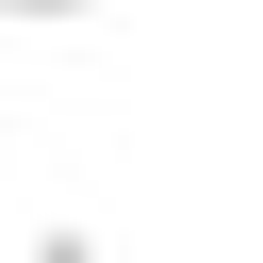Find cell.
<instances>
[{
	"instance_id": "1",
	"label": "cell",
	"mask_w": 263,
	"mask_h": 263,
	"mask_svg": "<svg viewBox=\"0 0 263 263\" xmlns=\"http://www.w3.org/2000/svg\"><path fill=\"white\" fill-rule=\"evenodd\" d=\"M33 263H115V247H99L82 214H49V230H33Z\"/></svg>"
},
{
	"instance_id": "2",
	"label": "cell",
	"mask_w": 263,
	"mask_h": 263,
	"mask_svg": "<svg viewBox=\"0 0 263 263\" xmlns=\"http://www.w3.org/2000/svg\"><path fill=\"white\" fill-rule=\"evenodd\" d=\"M16 33H66V16H115V0H0Z\"/></svg>"
}]
</instances>
